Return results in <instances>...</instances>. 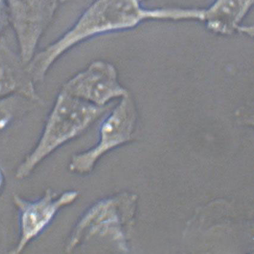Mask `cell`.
Listing matches in <instances>:
<instances>
[{
  "label": "cell",
  "mask_w": 254,
  "mask_h": 254,
  "mask_svg": "<svg viewBox=\"0 0 254 254\" xmlns=\"http://www.w3.org/2000/svg\"><path fill=\"white\" fill-rule=\"evenodd\" d=\"M144 0H93L62 36L38 53L27 65L35 83L42 82L57 61L75 46L90 38L130 30L148 20H179V8L144 7Z\"/></svg>",
  "instance_id": "1"
},
{
  "label": "cell",
  "mask_w": 254,
  "mask_h": 254,
  "mask_svg": "<svg viewBox=\"0 0 254 254\" xmlns=\"http://www.w3.org/2000/svg\"><path fill=\"white\" fill-rule=\"evenodd\" d=\"M109 110L108 105L95 106L61 89L36 145L17 168L16 179L30 176L47 157L84 132Z\"/></svg>",
  "instance_id": "2"
},
{
  "label": "cell",
  "mask_w": 254,
  "mask_h": 254,
  "mask_svg": "<svg viewBox=\"0 0 254 254\" xmlns=\"http://www.w3.org/2000/svg\"><path fill=\"white\" fill-rule=\"evenodd\" d=\"M132 196L116 194L101 198L90 206L74 225L65 251L93 244L124 250V227L133 214Z\"/></svg>",
  "instance_id": "3"
},
{
  "label": "cell",
  "mask_w": 254,
  "mask_h": 254,
  "mask_svg": "<svg viewBox=\"0 0 254 254\" xmlns=\"http://www.w3.org/2000/svg\"><path fill=\"white\" fill-rule=\"evenodd\" d=\"M135 121V107L127 95L125 96L102 122L98 142L88 150L73 155L69 163V171L80 176L91 173L102 157L129 141Z\"/></svg>",
  "instance_id": "4"
},
{
  "label": "cell",
  "mask_w": 254,
  "mask_h": 254,
  "mask_svg": "<svg viewBox=\"0 0 254 254\" xmlns=\"http://www.w3.org/2000/svg\"><path fill=\"white\" fill-rule=\"evenodd\" d=\"M60 0H5L8 22L13 28L20 58L25 65L56 13Z\"/></svg>",
  "instance_id": "5"
},
{
  "label": "cell",
  "mask_w": 254,
  "mask_h": 254,
  "mask_svg": "<svg viewBox=\"0 0 254 254\" xmlns=\"http://www.w3.org/2000/svg\"><path fill=\"white\" fill-rule=\"evenodd\" d=\"M80 195V192L75 190L58 193L50 188L34 200L14 194L13 202L18 212L19 234L16 246L10 253H22L28 244L42 234L61 209L74 203Z\"/></svg>",
  "instance_id": "6"
},
{
  "label": "cell",
  "mask_w": 254,
  "mask_h": 254,
  "mask_svg": "<svg viewBox=\"0 0 254 254\" xmlns=\"http://www.w3.org/2000/svg\"><path fill=\"white\" fill-rule=\"evenodd\" d=\"M62 89L69 95L99 107L107 106L113 99L127 95L120 85L116 69L112 64L95 61L74 76Z\"/></svg>",
  "instance_id": "7"
},
{
  "label": "cell",
  "mask_w": 254,
  "mask_h": 254,
  "mask_svg": "<svg viewBox=\"0 0 254 254\" xmlns=\"http://www.w3.org/2000/svg\"><path fill=\"white\" fill-rule=\"evenodd\" d=\"M26 66L19 52L0 36V98L19 95L33 103H42Z\"/></svg>",
  "instance_id": "8"
},
{
  "label": "cell",
  "mask_w": 254,
  "mask_h": 254,
  "mask_svg": "<svg viewBox=\"0 0 254 254\" xmlns=\"http://www.w3.org/2000/svg\"><path fill=\"white\" fill-rule=\"evenodd\" d=\"M254 0H215L205 8V22L210 30L221 34L249 32L241 23L252 7Z\"/></svg>",
  "instance_id": "9"
},
{
  "label": "cell",
  "mask_w": 254,
  "mask_h": 254,
  "mask_svg": "<svg viewBox=\"0 0 254 254\" xmlns=\"http://www.w3.org/2000/svg\"><path fill=\"white\" fill-rule=\"evenodd\" d=\"M5 184V176L3 171H2L1 168H0V192H1L3 189Z\"/></svg>",
  "instance_id": "10"
},
{
  "label": "cell",
  "mask_w": 254,
  "mask_h": 254,
  "mask_svg": "<svg viewBox=\"0 0 254 254\" xmlns=\"http://www.w3.org/2000/svg\"><path fill=\"white\" fill-rule=\"evenodd\" d=\"M71 1V0H60L61 2H64L66 1Z\"/></svg>",
  "instance_id": "11"
}]
</instances>
